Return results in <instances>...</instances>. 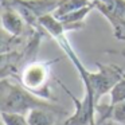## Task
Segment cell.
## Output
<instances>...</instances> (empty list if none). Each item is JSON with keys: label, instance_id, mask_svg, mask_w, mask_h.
Returning a JSON list of instances; mask_svg holds the SVG:
<instances>
[{"label": "cell", "instance_id": "obj_1", "mask_svg": "<svg viewBox=\"0 0 125 125\" xmlns=\"http://www.w3.org/2000/svg\"><path fill=\"white\" fill-rule=\"evenodd\" d=\"M35 108L51 109L61 117H69V112L58 104L35 94L12 78H1L0 81V112H14L27 114Z\"/></svg>", "mask_w": 125, "mask_h": 125}, {"label": "cell", "instance_id": "obj_2", "mask_svg": "<svg viewBox=\"0 0 125 125\" xmlns=\"http://www.w3.org/2000/svg\"><path fill=\"white\" fill-rule=\"evenodd\" d=\"M59 59L51 61H36L32 59L26 63L20 69L15 81H18L22 86L28 89L30 92L46 98L51 100V89H50V75H51V67L55 62Z\"/></svg>", "mask_w": 125, "mask_h": 125}, {"label": "cell", "instance_id": "obj_3", "mask_svg": "<svg viewBox=\"0 0 125 125\" xmlns=\"http://www.w3.org/2000/svg\"><path fill=\"white\" fill-rule=\"evenodd\" d=\"M98 70L89 71V87L83 90V95H87L98 105L100 100L106 94H110L117 83L125 78V70L114 63H104L95 62Z\"/></svg>", "mask_w": 125, "mask_h": 125}, {"label": "cell", "instance_id": "obj_4", "mask_svg": "<svg viewBox=\"0 0 125 125\" xmlns=\"http://www.w3.org/2000/svg\"><path fill=\"white\" fill-rule=\"evenodd\" d=\"M94 7L112 26L118 41H125V0L93 1Z\"/></svg>", "mask_w": 125, "mask_h": 125}, {"label": "cell", "instance_id": "obj_5", "mask_svg": "<svg viewBox=\"0 0 125 125\" xmlns=\"http://www.w3.org/2000/svg\"><path fill=\"white\" fill-rule=\"evenodd\" d=\"M1 24L3 30L14 36L27 35L35 28H31L22 15L8 3V0H1Z\"/></svg>", "mask_w": 125, "mask_h": 125}, {"label": "cell", "instance_id": "obj_6", "mask_svg": "<svg viewBox=\"0 0 125 125\" xmlns=\"http://www.w3.org/2000/svg\"><path fill=\"white\" fill-rule=\"evenodd\" d=\"M95 116H97V124L112 120L118 125H125V100L116 105H95Z\"/></svg>", "mask_w": 125, "mask_h": 125}, {"label": "cell", "instance_id": "obj_7", "mask_svg": "<svg viewBox=\"0 0 125 125\" xmlns=\"http://www.w3.org/2000/svg\"><path fill=\"white\" fill-rule=\"evenodd\" d=\"M58 117L61 116L57 112L44 108H35L27 113L30 125H57Z\"/></svg>", "mask_w": 125, "mask_h": 125}, {"label": "cell", "instance_id": "obj_8", "mask_svg": "<svg viewBox=\"0 0 125 125\" xmlns=\"http://www.w3.org/2000/svg\"><path fill=\"white\" fill-rule=\"evenodd\" d=\"M89 4H92V0H61L59 6L52 15L55 18H61L66 14H70L73 11L82 8V7L89 6Z\"/></svg>", "mask_w": 125, "mask_h": 125}, {"label": "cell", "instance_id": "obj_9", "mask_svg": "<svg viewBox=\"0 0 125 125\" xmlns=\"http://www.w3.org/2000/svg\"><path fill=\"white\" fill-rule=\"evenodd\" d=\"M0 114L4 125H30L27 114L14 113V112H0Z\"/></svg>", "mask_w": 125, "mask_h": 125}, {"label": "cell", "instance_id": "obj_10", "mask_svg": "<svg viewBox=\"0 0 125 125\" xmlns=\"http://www.w3.org/2000/svg\"><path fill=\"white\" fill-rule=\"evenodd\" d=\"M109 95H110V102H109L110 105H116V104L125 100V78L121 79L114 86V89L112 90V93Z\"/></svg>", "mask_w": 125, "mask_h": 125}, {"label": "cell", "instance_id": "obj_11", "mask_svg": "<svg viewBox=\"0 0 125 125\" xmlns=\"http://www.w3.org/2000/svg\"><path fill=\"white\" fill-rule=\"evenodd\" d=\"M108 54H113V55H120V57H124L125 58V47L121 50H108Z\"/></svg>", "mask_w": 125, "mask_h": 125}, {"label": "cell", "instance_id": "obj_12", "mask_svg": "<svg viewBox=\"0 0 125 125\" xmlns=\"http://www.w3.org/2000/svg\"><path fill=\"white\" fill-rule=\"evenodd\" d=\"M100 125H118V124H117V122H114V121H112V120H108V121L102 122V124H100Z\"/></svg>", "mask_w": 125, "mask_h": 125}, {"label": "cell", "instance_id": "obj_13", "mask_svg": "<svg viewBox=\"0 0 125 125\" xmlns=\"http://www.w3.org/2000/svg\"><path fill=\"white\" fill-rule=\"evenodd\" d=\"M3 125H4V124H3Z\"/></svg>", "mask_w": 125, "mask_h": 125}]
</instances>
